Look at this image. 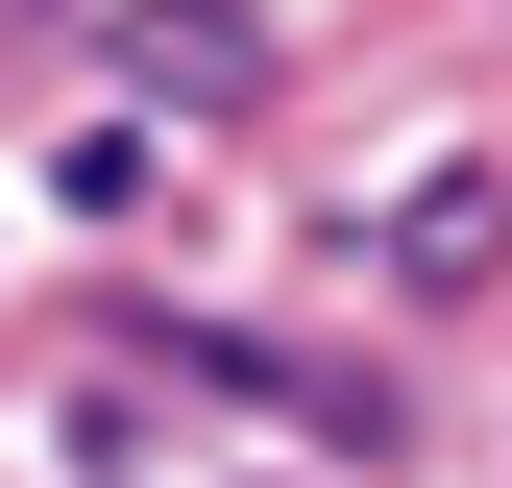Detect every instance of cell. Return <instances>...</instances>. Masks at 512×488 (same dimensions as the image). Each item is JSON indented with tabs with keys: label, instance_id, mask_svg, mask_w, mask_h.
Listing matches in <instances>:
<instances>
[{
	"label": "cell",
	"instance_id": "1",
	"mask_svg": "<svg viewBox=\"0 0 512 488\" xmlns=\"http://www.w3.org/2000/svg\"><path fill=\"white\" fill-rule=\"evenodd\" d=\"M122 49H147V74H171V98H196V122H220V98H269V49H244V25H220V0H147V25H122Z\"/></svg>",
	"mask_w": 512,
	"mask_h": 488
},
{
	"label": "cell",
	"instance_id": "2",
	"mask_svg": "<svg viewBox=\"0 0 512 488\" xmlns=\"http://www.w3.org/2000/svg\"><path fill=\"white\" fill-rule=\"evenodd\" d=\"M391 244H415V293H464V269H488V244H512V196H488V171H439V196H415Z\"/></svg>",
	"mask_w": 512,
	"mask_h": 488
}]
</instances>
